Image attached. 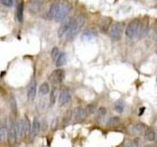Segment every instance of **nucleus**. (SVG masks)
<instances>
[{"mask_svg": "<svg viewBox=\"0 0 157 147\" xmlns=\"http://www.w3.org/2000/svg\"><path fill=\"white\" fill-rule=\"evenodd\" d=\"M70 11H71L70 3H69L68 1H65V0L60 1V4H59V7H58V10L55 14V17H54V20L58 23L63 22L64 20L67 18Z\"/></svg>", "mask_w": 157, "mask_h": 147, "instance_id": "1", "label": "nucleus"}, {"mask_svg": "<svg viewBox=\"0 0 157 147\" xmlns=\"http://www.w3.org/2000/svg\"><path fill=\"white\" fill-rule=\"evenodd\" d=\"M82 24H83V19L82 17H80L77 20L75 19V22L73 23L72 27L69 28V31L66 32V40L67 41H73L74 39H75L78 31L81 29V27Z\"/></svg>", "mask_w": 157, "mask_h": 147, "instance_id": "2", "label": "nucleus"}, {"mask_svg": "<svg viewBox=\"0 0 157 147\" xmlns=\"http://www.w3.org/2000/svg\"><path fill=\"white\" fill-rule=\"evenodd\" d=\"M140 20H134V21L130 22L126 28V36L130 39H134L139 36L140 32Z\"/></svg>", "mask_w": 157, "mask_h": 147, "instance_id": "3", "label": "nucleus"}, {"mask_svg": "<svg viewBox=\"0 0 157 147\" xmlns=\"http://www.w3.org/2000/svg\"><path fill=\"white\" fill-rule=\"evenodd\" d=\"M123 34V24L115 23L109 29V36L113 40H120Z\"/></svg>", "mask_w": 157, "mask_h": 147, "instance_id": "4", "label": "nucleus"}, {"mask_svg": "<svg viewBox=\"0 0 157 147\" xmlns=\"http://www.w3.org/2000/svg\"><path fill=\"white\" fill-rule=\"evenodd\" d=\"M64 78H65V72L62 69H57V70L53 71L48 77V80L53 85H57V83H61Z\"/></svg>", "mask_w": 157, "mask_h": 147, "instance_id": "5", "label": "nucleus"}, {"mask_svg": "<svg viewBox=\"0 0 157 147\" xmlns=\"http://www.w3.org/2000/svg\"><path fill=\"white\" fill-rule=\"evenodd\" d=\"M86 114L85 109L82 106H78L72 111V118L74 119V123H82L86 119Z\"/></svg>", "mask_w": 157, "mask_h": 147, "instance_id": "6", "label": "nucleus"}, {"mask_svg": "<svg viewBox=\"0 0 157 147\" xmlns=\"http://www.w3.org/2000/svg\"><path fill=\"white\" fill-rule=\"evenodd\" d=\"M74 22H75V19L74 18H68L64 20L60 28L58 29V37H62L64 34H66V32L69 31V28L72 27Z\"/></svg>", "mask_w": 157, "mask_h": 147, "instance_id": "7", "label": "nucleus"}, {"mask_svg": "<svg viewBox=\"0 0 157 147\" xmlns=\"http://www.w3.org/2000/svg\"><path fill=\"white\" fill-rule=\"evenodd\" d=\"M7 139H8V142H9L10 146L15 145V143H16V141L18 139L17 132H16V125H15L14 122H12L11 124H10V126H9V129H8Z\"/></svg>", "mask_w": 157, "mask_h": 147, "instance_id": "8", "label": "nucleus"}, {"mask_svg": "<svg viewBox=\"0 0 157 147\" xmlns=\"http://www.w3.org/2000/svg\"><path fill=\"white\" fill-rule=\"evenodd\" d=\"M71 100V93L68 89H63L59 94V105L61 107L68 104Z\"/></svg>", "mask_w": 157, "mask_h": 147, "instance_id": "9", "label": "nucleus"}, {"mask_svg": "<svg viewBox=\"0 0 157 147\" xmlns=\"http://www.w3.org/2000/svg\"><path fill=\"white\" fill-rule=\"evenodd\" d=\"M42 1L41 0H31L29 3V10L33 14H36L41 10Z\"/></svg>", "mask_w": 157, "mask_h": 147, "instance_id": "10", "label": "nucleus"}, {"mask_svg": "<svg viewBox=\"0 0 157 147\" xmlns=\"http://www.w3.org/2000/svg\"><path fill=\"white\" fill-rule=\"evenodd\" d=\"M36 96V81L33 80L29 83V89H28V99L29 102H33Z\"/></svg>", "mask_w": 157, "mask_h": 147, "instance_id": "11", "label": "nucleus"}, {"mask_svg": "<svg viewBox=\"0 0 157 147\" xmlns=\"http://www.w3.org/2000/svg\"><path fill=\"white\" fill-rule=\"evenodd\" d=\"M39 130H40V123L39 121L36 119V118H34V120L32 124V130H31V134H29V136H31V139H33L34 137H36Z\"/></svg>", "mask_w": 157, "mask_h": 147, "instance_id": "12", "label": "nucleus"}, {"mask_svg": "<svg viewBox=\"0 0 157 147\" xmlns=\"http://www.w3.org/2000/svg\"><path fill=\"white\" fill-rule=\"evenodd\" d=\"M59 4H60V0H56V1H54L51 4V6H50V8H49L47 15H46L47 19H54V17H55V14H56L57 10H58Z\"/></svg>", "mask_w": 157, "mask_h": 147, "instance_id": "13", "label": "nucleus"}, {"mask_svg": "<svg viewBox=\"0 0 157 147\" xmlns=\"http://www.w3.org/2000/svg\"><path fill=\"white\" fill-rule=\"evenodd\" d=\"M16 132H17V137L18 138H23L24 137V121L23 120H18L16 123Z\"/></svg>", "mask_w": 157, "mask_h": 147, "instance_id": "14", "label": "nucleus"}, {"mask_svg": "<svg viewBox=\"0 0 157 147\" xmlns=\"http://www.w3.org/2000/svg\"><path fill=\"white\" fill-rule=\"evenodd\" d=\"M23 121H24V137H27L29 135V134H31L32 124L27 116H25V119Z\"/></svg>", "mask_w": 157, "mask_h": 147, "instance_id": "15", "label": "nucleus"}, {"mask_svg": "<svg viewBox=\"0 0 157 147\" xmlns=\"http://www.w3.org/2000/svg\"><path fill=\"white\" fill-rule=\"evenodd\" d=\"M56 62V66L57 67H61L63 65H65L66 62H67V57H66V54L64 52H60L59 55L57 57V59L55 60Z\"/></svg>", "mask_w": 157, "mask_h": 147, "instance_id": "16", "label": "nucleus"}, {"mask_svg": "<svg viewBox=\"0 0 157 147\" xmlns=\"http://www.w3.org/2000/svg\"><path fill=\"white\" fill-rule=\"evenodd\" d=\"M110 23H111V19H109V18H104L100 22L99 27H100V29L103 32H106L108 31V28H109V27H110Z\"/></svg>", "mask_w": 157, "mask_h": 147, "instance_id": "17", "label": "nucleus"}, {"mask_svg": "<svg viewBox=\"0 0 157 147\" xmlns=\"http://www.w3.org/2000/svg\"><path fill=\"white\" fill-rule=\"evenodd\" d=\"M148 24L147 23H140V32H139V37H144L148 33Z\"/></svg>", "mask_w": 157, "mask_h": 147, "instance_id": "18", "label": "nucleus"}, {"mask_svg": "<svg viewBox=\"0 0 157 147\" xmlns=\"http://www.w3.org/2000/svg\"><path fill=\"white\" fill-rule=\"evenodd\" d=\"M17 19L20 23L23 22V19H24V2L22 1L18 5V8H17Z\"/></svg>", "mask_w": 157, "mask_h": 147, "instance_id": "19", "label": "nucleus"}, {"mask_svg": "<svg viewBox=\"0 0 157 147\" xmlns=\"http://www.w3.org/2000/svg\"><path fill=\"white\" fill-rule=\"evenodd\" d=\"M7 134H8V130L6 126H0V142H1V143H4L5 140H6Z\"/></svg>", "mask_w": 157, "mask_h": 147, "instance_id": "20", "label": "nucleus"}, {"mask_svg": "<svg viewBox=\"0 0 157 147\" xmlns=\"http://www.w3.org/2000/svg\"><path fill=\"white\" fill-rule=\"evenodd\" d=\"M132 127V132H135V134H140L141 132L145 131V126L144 124H136V125H134Z\"/></svg>", "mask_w": 157, "mask_h": 147, "instance_id": "21", "label": "nucleus"}, {"mask_svg": "<svg viewBox=\"0 0 157 147\" xmlns=\"http://www.w3.org/2000/svg\"><path fill=\"white\" fill-rule=\"evenodd\" d=\"M144 135H145V138L149 141H153L155 139V131L152 130V129H147L144 131Z\"/></svg>", "mask_w": 157, "mask_h": 147, "instance_id": "22", "label": "nucleus"}, {"mask_svg": "<svg viewBox=\"0 0 157 147\" xmlns=\"http://www.w3.org/2000/svg\"><path fill=\"white\" fill-rule=\"evenodd\" d=\"M96 110H97V107H96V104H94V103H91V104H88V105L85 108V111H86V116H87V115L94 114Z\"/></svg>", "mask_w": 157, "mask_h": 147, "instance_id": "23", "label": "nucleus"}, {"mask_svg": "<svg viewBox=\"0 0 157 147\" xmlns=\"http://www.w3.org/2000/svg\"><path fill=\"white\" fill-rule=\"evenodd\" d=\"M106 116V109L104 107H100L99 109L97 110V116H96V119L98 122H102L103 119L105 118Z\"/></svg>", "mask_w": 157, "mask_h": 147, "instance_id": "24", "label": "nucleus"}, {"mask_svg": "<svg viewBox=\"0 0 157 147\" xmlns=\"http://www.w3.org/2000/svg\"><path fill=\"white\" fill-rule=\"evenodd\" d=\"M38 92L40 95H46L47 93L49 92V85L47 82H43L41 83V85L39 86V89H38Z\"/></svg>", "mask_w": 157, "mask_h": 147, "instance_id": "25", "label": "nucleus"}, {"mask_svg": "<svg viewBox=\"0 0 157 147\" xmlns=\"http://www.w3.org/2000/svg\"><path fill=\"white\" fill-rule=\"evenodd\" d=\"M114 108H115V110L116 112L118 113H123L124 112V109H125V104H124V102H123L122 100H119V101H117L115 103V105H114Z\"/></svg>", "mask_w": 157, "mask_h": 147, "instance_id": "26", "label": "nucleus"}, {"mask_svg": "<svg viewBox=\"0 0 157 147\" xmlns=\"http://www.w3.org/2000/svg\"><path fill=\"white\" fill-rule=\"evenodd\" d=\"M71 119H72V111L69 110L65 113V115L63 117V126H66L69 123H70Z\"/></svg>", "mask_w": 157, "mask_h": 147, "instance_id": "27", "label": "nucleus"}, {"mask_svg": "<svg viewBox=\"0 0 157 147\" xmlns=\"http://www.w3.org/2000/svg\"><path fill=\"white\" fill-rule=\"evenodd\" d=\"M10 105H11V110L12 112L14 113L15 115L17 114V102H16V99H15L14 96H11V98H10Z\"/></svg>", "mask_w": 157, "mask_h": 147, "instance_id": "28", "label": "nucleus"}, {"mask_svg": "<svg viewBox=\"0 0 157 147\" xmlns=\"http://www.w3.org/2000/svg\"><path fill=\"white\" fill-rule=\"evenodd\" d=\"M93 36H94V33L90 29H87V31H86L82 33V39H86V40H90Z\"/></svg>", "mask_w": 157, "mask_h": 147, "instance_id": "29", "label": "nucleus"}, {"mask_svg": "<svg viewBox=\"0 0 157 147\" xmlns=\"http://www.w3.org/2000/svg\"><path fill=\"white\" fill-rule=\"evenodd\" d=\"M56 89H53L51 91V94H50V98H49V106H53L54 104H55V100H56Z\"/></svg>", "mask_w": 157, "mask_h": 147, "instance_id": "30", "label": "nucleus"}, {"mask_svg": "<svg viewBox=\"0 0 157 147\" xmlns=\"http://www.w3.org/2000/svg\"><path fill=\"white\" fill-rule=\"evenodd\" d=\"M108 124H109L110 126H118V125L120 124L119 118H117V117H112V118H110V120L108 121Z\"/></svg>", "mask_w": 157, "mask_h": 147, "instance_id": "31", "label": "nucleus"}, {"mask_svg": "<svg viewBox=\"0 0 157 147\" xmlns=\"http://www.w3.org/2000/svg\"><path fill=\"white\" fill-rule=\"evenodd\" d=\"M59 49H58V47H54L52 50H51V58H52V60L53 61H55L56 59H57V57H58V55H59Z\"/></svg>", "mask_w": 157, "mask_h": 147, "instance_id": "32", "label": "nucleus"}, {"mask_svg": "<svg viewBox=\"0 0 157 147\" xmlns=\"http://www.w3.org/2000/svg\"><path fill=\"white\" fill-rule=\"evenodd\" d=\"M0 2L6 7H12L14 5V0H0Z\"/></svg>", "mask_w": 157, "mask_h": 147, "instance_id": "33", "label": "nucleus"}, {"mask_svg": "<svg viewBox=\"0 0 157 147\" xmlns=\"http://www.w3.org/2000/svg\"><path fill=\"white\" fill-rule=\"evenodd\" d=\"M123 147H134V145H132V142H130V141H126V142H125V144L123 145Z\"/></svg>", "mask_w": 157, "mask_h": 147, "instance_id": "34", "label": "nucleus"}, {"mask_svg": "<svg viewBox=\"0 0 157 147\" xmlns=\"http://www.w3.org/2000/svg\"><path fill=\"white\" fill-rule=\"evenodd\" d=\"M144 110H145V108H144V107H142V108H140V113H139V115H140V116H141L142 114H144Z\"/></svg>", "mask_w": 157, "mask_h": 147, "instance_id": "35", "label": "nucleus"}, {"mask_svg": "<svg viewBox=\"0 0 157 147\" xmlns=\"http://www.w3.org/2000/svg\"><path fill=\"white\" fill-rule=\"evenodd\" d=\"M144 147H151V146H150V145H144Z\"/></svg>", "mask_w": 157, "mask_h": 147, "instance_id": "36", "label": "nucleus"}]
</instances>
